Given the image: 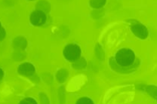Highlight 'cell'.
Here are the masks:
<instances>
[{
  "mask_svg": "<svg viewBox=\"0 0 157 104\" xmlns=\"http://www.w3.org/2000/svg\"><path fill=\"white\" fill-rule=\"evenodd\" d=\"M130 29L135 36L140 39H146L148 36V30L147 28L137 21H134L131 23Z\"/></svg>",
  "mask_w": 157,
  "mask_h": 104,
  "instance_id": "3957f363",
  "label": "cell"
},
{
  "mask_svg": "<svg viewBox=\"0 0 157 104\" xmlns=\"http://www.w3.org/2000/svg\"><path fill=\"white\" fill-rule=\"evenodd\" d=\"M19 104H38L35 99L32 97H26L22 99Z\"/></svg>",
  "mask_w": 157,
  "mask_h": 104,
  "instance_id": "30bf717a",
  "label": "cell"
},
{
  "mask_svg": "<svg viewBox=\"0 0 157 104\" xmlns=\"http://www.w3.org/2000/svg\"><path fill=\"white\" fill-rule=\"evenodd\" d=\"M76 104H94V103L90 98L83 97L79 98L76 102Z\"/></svg>",
  "mask_w": 157,
  "mask_h": 104,
  "instance_id": "9c48e42d",
  "label": "cell"
},
{
  "mask_svg": "<svg viewBox=\"0 0 157 104\" xmlns=\"http://www.w3.org/2000/svg\"><path fill=\"white\" fill-rule=\"evenodd\" d=\"M109 64L114 71L128 74L136 70L140 64V60L133 50L128 48H122L110 59Z\"/></svg>",
  "mask_w": 157,
  "mask_h": 104,
  "instance_id": "6da1fadb",
  "label": "cell"
},
{
  "mask_svg": "<svg viewBox=\"0 0 157 104\" xmlns=\"http://www.w3.org/2000/svg\"><path fill=\"white\" fill-rule=\"evenodd\" d=\"M68 73L66 70L62 69L59 71L57 73L56 77L58 81L60 83H63L67 77Z\"/></svg>",
  "mask_w": 157,
  "mask_h": 104,
  "instance_id": "8992f818",
  "label": "cell"
},
{
  "mask_svg": "<svg viewBox=\"0 0 157 104\" xmlns=\"http://www.w3.org/2000/svg\"><path fill=\"white\" fill-rule=\"evenodd\" d=\"M87 64L86 60L83 58H82L78 61H77L74 64H72L73 68L77 69H81L84 68Z\"/></svg>",
  "mask_w": 157,
  "mask_h": 104,
  "instance_id": "52a82bcc",
  "label": "cell"
},
{
  "mask_svg": "<svg viewBox=\"0 0 157 104\" xmlns=\"http://www.w3.org/2000/svg\"><path fill=\"white\" fill-rule=\"evenodd\" d=\"M18 72L24 76H32L35 72V68L32 64L25 62L19 65L18 68Z\"/></svg>",
  "mask_w": 157,
  "mask_h": 104,
  "instance_id": "5b68a950",
  "label": "cell"
},
{
  "mask_svg": "<svg viewBox=\"0 0 157 104\" xmlns=\"http://www.w3.org/2000/svg\"><path fill=\"white\" fill-rule=\"evenodd\" d=\"M30 20L31 23L34 25L40 26L44 25L46 22L47 15L42 10H35L31 13Z\"/></svg>",
  "mask_w": 157,
  "mask_h": 104,
  "instance_id": "277c9868",
  "label": "cell"
},
{
  "mask_svg": "<svg viewBox=\"0 0 157 104\" xmlns=\"http://www.w3.org/2000/svg\"></svg>",
  "mask_w": 157,
  "mask_h": 104,
  "instance_id": "8fae6325",
  "label": "cell"
},
{
  "mask_svg": "<svg viewBox=\"0 0 157 104\" xmlns=\"http://www.w3.org/2000/svg\"><path fill=\"white\" fill-rule=\"evenodd\" d=\"M81 54L80 48L76 44H68L63 50V55L65 59L71 62L78 61L80 57Z\"/></svg>",
  "mask_w": 157,
  "mask_h": 104,
  "instance_id": "7a4b0ae2",
  "label": "cell"
},
{
  "mask_svg": "<svg viewBox=\"0 0 157 104\" xmlns=\"http://www.w3.org/2000/svg\"><path fill=\"white\" fill-rule=\"evenodd\" d=\"M106 1H91L90 4V6L93 8H101L105 5Z\"/></svg>",
  "mask_w": 157,
  "mask_h": 104,
  "instance_id": "ba28073f",
  "label": "cell"
}]
</instances>
